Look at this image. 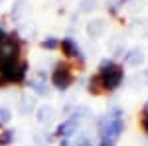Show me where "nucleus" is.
Listing matches in <instances>:
<instances>
[{
  "instance_id": "obj_1",
  "label": "nucleus",
  "mask_w": 148,
  "mask_h": 146,
  "mask_svg": "<svg viewBox=\"0 0 148 146\" xmlns=\"http://www.w3.org/2000/svg\"><path fill=\"white\" fill-rule=\"evenodd\" d=\"M123 81V67L113 61H103L97 75H93L89 81V93L91 95H103L114 91Z\"/></svg>"
},
{
  "instance_id": "obj_2",
  "label": "nucleus",
  "mask_w": 148,
  "mask_h": 146,
  "mask_svg": "<svg viewBox=\"0 0 148 146\" xmlns=\"http://www.w3.org/2000/svg\"><path fill=\"white\" fill-rule=\"evenodd\" d=\"M121 111H113V114H109L107 119L101 121V134L103 140L107 142H114L121 132H123V119H121Z\"/></svg>"
},
{
  "instance_id": "obj_3",
  "label": "nucleus",
  "mask_w": 148,
  "mask_h": 146,
  "mask_svg": "<svg viewBox=\"0 0 148 146\" xmlns=\"http://www.w3.org/2000/svg\"><path fill=\"white\" fill-rule=\"evenodd\" d=\"M51 81H53V85H56L59 91H65L73 83V71L69 67V63L65 61H59L53 69V73H51Z\"/></svg>"
},
{
  "instance_id": "obj_4",
  "label": "nucleus",
  "mask_w": 148,
  "mask_h": 146,
  "mask_svg": "<svg viewBox=\"0 0 148 146\" xmlns=\"http://www.w3.org/2000/svg\"><path fill=\"white\" fill-rule=\"evenodd\" d=\"M59 45H61V51L65 53V57H67V59H73V61H83L79 47H77V44H75L71 38L61 40V42H59Z\"/></svg>"
},
{
  "instance_id": "obj_5",
  "label": "nucleus",
  "mask_w": 148,
  "mask_h": 146,
  "mask_svg": "<svg viewBox=\"0 0 148 146\" xmlns=\"http://www.w3.org/2000/svg\"><path fill=\"white\" fill-rule=\"evenodd\" d=\"M75 126H77V121H73V119H69L67 123H63V124H59L57 126V136H69L73 130H75Z\"/></svg>"
},
{
  "instance_id": "obj_6",
  "label": "nucleus",
  "mask_w": 148,
  "mask_h": 146,
  "mask_svg": "<svg viewBox=\"0 0 148 146\" xmlns=\"http://www.w3.org/2000/svg\"><path fill=\"white\" fill-rule=\"evenodd\" d=\"M51 109L49 107H42L40 111H38V121H44V123H47L49 119H51Z\"/></svg>"
},
{
  "instance_id": "obj_7",
  "label": "nucleus",
  "mask_w": 148,
  "mask_h": 146,
  "mask_svg": "<svg viewBox=\"0 0 148 146\" xmlns=\"http://www.w3.org/2000/svg\"><path fill=\"white\" fill-rule=\"evenodd\" d=\"M57 45H59L57 38H47V40L42 42V47H46V49H57Z\"/></svg>"
},
{
  "instance_id": "obj_8",
  "label": "nucleus",
  "mask_w": 148,
  "mask_h": 146,
  "mask_svg": "<svg viewBox=\"0 0 148 146\" xmlns=\"http://www.w3.org/2000/svg\"><path fill=\"white\" fill-rule=\"evenodd\" d=\"M12 138H14L12 130H0V146H4V144H8V142H12Z\"/></svg>"
},
{
  "instance_id": "obj_9",
  "label": "nucleus",
  "mask_w": 148,
  "mask_h": 146,
  "mask_svg": "<svg viewBox=\"0 0 148 146\" xmlns=\"http://www.w3.org/2000/svg\"><path fill=\"white\" fill-rule=\"evenodd\" d=\"M142 128H144V132L148 134V109H144V112H142Z\"/></svg>"
},
{
  "instance_id": "obj_10",
  "label": "nucleus",
  "mask_w": 148,
  "mask_h": 146,
  "mask_svg": "<svg viewBox=\"0 0 148 146\" xmlns=\"http://www.w3.org/2000/svg\"><path fill=\"white\" fill-rule=\"evenodd\" d=\"M32 87H34L38 93H42V95H47V87H44V83H34Z\"/></svg>"
},
{
  "instance_id": "obj_11",
  "label": "nucleus",
  "mask_w": 148,
  "mask_h": 146,
  "mask_svg": "<svg viewBox=\"0 0 148 146\" xmlns=\"http://www.w3.org/2000/svg\"><path fill=\"white\" fill-rule=\"evenodd\" d=\"M10 119V111L8 109H0V121L4 123V121H8Z\"/></svg>"
}]
</instances>
